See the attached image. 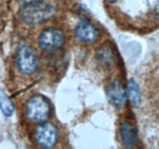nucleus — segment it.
Returning a JSON list of instances; mask_svg holds the SVG:
<instances>
[{
	"label": "nucleus",
	"instance_id": "14",
	"mask_svg": "<svg viewBox=\"0 0 159 149\" xmlns=\"http://www.w3.org/2000/svg\"><path fill=\"white\" fill-rule=\"evenodd\" d=\"M107 2H116V0H107Z\"/></svg>",
	"mask_w": 159,
	"mask_h": 149
},
{
	"label": "nucleus",
	"instance_id": "7",
	"mask_svg": "<svg viewBox=\"0 0 159 149\" xmlns=\"http://www.w3.org/2000/svg\"><path fill=\"white\" fill-rule=\"evenodd\" d=\"M75 34L78 38L84 42L96 41L99 37V30L97 28L89 22L79 23L75 29Z\"/></svg>",
	"mask_w": 159,
	"mask_h": 149
},
{
	"label": "nucleus",
	"instance_id": "4",
	"mask_svg": "<svg viewBox=\"0 0 159 149\" xmlns=\"http://www.w3.org/2000/svg\"><path fill=\"white\" fill-rule=\"evenodd\" d=\"M65 42L63 32L55 28H49L40 34L39 37V45L40 48L47 52H54L61 47Z\"/></svg>",
	"mask_w": 159,
	"mask_h": 149
},
{
	"label": "nucleus",
	"instance_id": "2",
	"mask_svg": "<svg viewBox=\"0 0 159 149\" xmlns=\"http://www.w3.org/2000/svg\"><path fill=\"white\" fill-rule=\"evenodd\" d=\"M26 113L31 121L43 123L51 114V107L48 101L40 95H36L29 99L26 106Z\"/></svg>",
	"mask_w": 159,
	"mask_h": 149
},
{
	"label": "nucleus",
	"instance_id": "1",
	"mask_svg": "<svg viewBox=\"0 0 159 149\" xmlns=\"http://www.w3.org/2000/svg\"><path fill=\"white\" fill-rule=\"evenodd\" d=\"M55 13V9L52 5L43 2L35 4L21 6L20 19L30 25H36L50 20Z\"/></svg>",
	"mask_w": 159,
	"mask_h": 149
},
{
	"label": "nucleus",
	"instance_id": "3",
	"mask_svg": "<svg viewBox=\"0 0 159 149\" xmlns=\"http://www.w3.org/2000/svg\"><path fill=\"white\" fill-rule=\"evenodd\" d=\"M16 65L23 74L34 73L38 65V58L34 50L28 46H22L19 48L16 54Z\"/></svg>",
	"mask_w": 159,
	"mask_h": 149
},
{
	"label": "nucleus",
	"instance_id": "13",
	"mask_svg": "<svg viewBox=\"0 0 159 149\" xmlns=\"http://www.w3.org/2000/svg\"><path fill=\"white\" fill-rule=\"evenodd\" d=\"M153 13H154V16H155V18L159 21V1L156 3V5H155V7H154Z\"/></svg>",
	"mask_w": 159,
	"mask_h": 149
},
{
	"label": "nucleus",
	"instance_id": "6",
	"mask_svg": "<svg viewBox=\"0 0 159 149\" xmlns=\"http://www.w3.org/2000/svg\"><path fill=\"white\" fill-rule=\"evenodd\" d=\"M108 99L112 105L117 109H122L127 104V95L122 84L118 81L110 82L107 88Z\"/></svg>",
	"mask_w": 159,
	"mask_h": 149
},
{
	"label": "nucleus",
	"instance_id": "8",
	"mask_svg": "<svg viewBox=\"0 0 159 149\" xmlns=\"http://www.w3.org/2000/svg\"><path fill=\"white\" fill-rule=\"evenodd\" d=\"M121 137L127 147H133L138 141V134L135 127L129 122L123 123L120 128Z\"/></svg>",
	"mask_w": 159,
	"mask_h": 149
},
{
	"label": "nucleus",
	"instance_id": "10",
	"mask_svg": "<svg viewBox=\"0 0 159 149\" xmlns=\"http://www.w3.org/2000/svg\"><path fill=\"white\" fill-rule=\"evenodd\" d=\"M0 109L3 114L6 116H12L15 110L12 101L3 92H0Z\"/></svg>",
	"mask_w": 159,
	"mask_h": 149
},
{
	"label": "nucleus",
	"instance_id": "11",
	"mask_svg": "<svg viewBox=\"0 0 159 149\" xmlns=\"http://www.w3.org/2000/svg\"><path fill=\"white\" fill-rule=\"evenodd\" d=\"M128 89L132 102L134 105V106H138L139 104L141 103V93H140L138 84L134 79L129 80Z\"/></svg>",
	"mask_w": 159,
	"mask_h": 149
},
{
	"label": "nucleus",
	"instance_id": "12",
	"mask_svg": "<svg viewBox=\"0 0 159 149\" xmlns=\"http://www.w3.org/2000/svg\"><path fill=\"white\" fill-rule=\"evenodd\" d=\"M19 3L21 6H27V5H31V4H35V3L40 2H43V0H18Z\"/></svg>",
	"mask_w": 159,
	"mask_h": 149
},
{
	"label": "nucleus",
	"instance_id": "5",
	"mask_svg": "<svg viewBox=\"0 0 159 149\" xmlns=\"http://www.w3.org/2000/svg\"><path fill=\"white\" fill-rule=\"evenodd\" d=\"M34 138L40 146L43 147H51L57 143L58 132L55 126L52 124H41L36 128Z\"/></svg>",
	"mask_w": 159,
	"mask_h": 149
},
{
	"label": "nucleus",
	"instance_id": "9",
	"mask_svg": "<svg viewBox=\"0 0 159 149\" xmlns=\"http://www.w3.org/2000/svg\"><path fill=\"white\" fill-rule=\"evenodd\" d=\"M96 57L102 66L104 68H110L114 63V54L113 50L109 45H103L97 51Z\"/></svg>",
	"mask_w": 159,
	"mask_h": 149
}]
</instances>
